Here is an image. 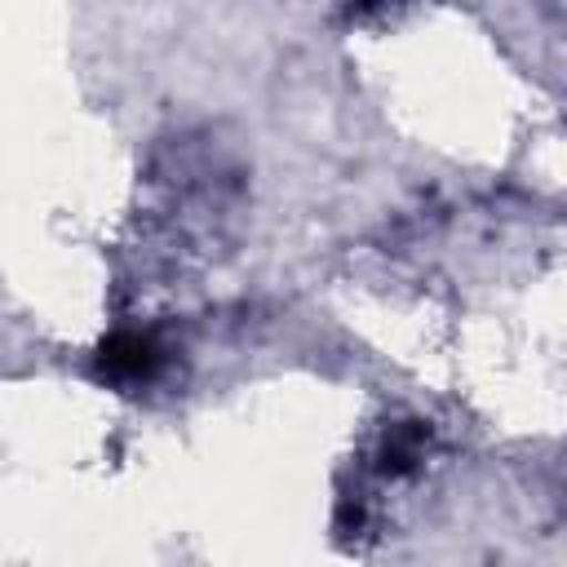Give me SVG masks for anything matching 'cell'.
<instances>
[{
	"label": "cell",
	"mask_w": 567,
	"mask_h": 567,
	"mask_svg": "<svg viewBox=\"0 0 567 567\" xmlns=\"http://www.w3.org/2000/svg\"><path fill=\"white\" fill-rule=\"evenodd\" d=\"M97 363H102V372L115 377V381H142V377H151V372L159 368V350H155V341L142 337V332H115V337L102 341Z\"/></svg>",
	"instance_id": "6da1fadb"
},
{
	"label": "cell",
	"mask_w": 567,
	"mask_h": 567,
	"mask_svg": "<svg viewBox=\"0 0 567 567\" xmlns=\"http://www.w3.org/2000/svg\"><path fill=\"white\" fill-rule=\"evenodd\" d=\"M385 461H381V470H390V474H399V470H408L416 456H421V430L412 425V430H390V439H385V452H381Z\"/></svg>",
	"instance_id": "7a4b0ae2"
}]
</instances>
